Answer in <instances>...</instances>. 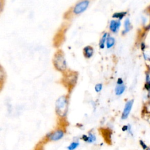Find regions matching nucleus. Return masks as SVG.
<instances>
[{
	"label": "nucleus",
	"instance_id": "nucleus-1",
	"mask_svg": "<svg viewBox=\"0 0 150 150\" xmlns=\"http://www.w3.org/2000/svg\"><path fill=\"white\" fill-rule=\"evenodd\" d=\"M53 63L55 67L60 71L64 70L66 69V62L62 51H58L55 54Z\"/></svg>",
	"mask_w": 150,
	"mask_h": 150
},
{
	"label": "nucleus",
	"instance_id": "nucleus-2",
	"mask_svg": "<svg viewBox=\"0 0 150 150\" xmlns=\"http://www.w3.org/2000/svg\"><path fill=\"white\" fill-rule=\"evenodd\" d=\"M56 112L60 116L64 117L66 115L67 109V103L65 97L62 96L57 99L56 102Z\"/></svg>",
	"mask_w": 150,
	"mask_h": 150
},
{
	"label": "nucleus",
	"instance_id": "nucleus-3",
	"mask_svg": "<svg viewBox=\"0 0 150 150\" xmlns=\"http://www.w3.org/2000/svg\"><path fill=\"white\" fill-rule=\"evenodd\" d=\"M89 5V1L88 0L82 1L76 4L73 9V12L75 14H80L83 12L88 7Z\"/></svg>",
	"mask_w": 150,
	"mask_h": 150
},
{
	"label": "nucleus",
	"instance_id": "nucleus-4",
	"mask_svg": "<svg viewBox=\"0 0 150 150\" xmlns=\"http://www.w3.org/2000/svg\"><path fill=\"white\" fill-rule=\"evenodd\" d=\"M134 104V100H131L128 101L126 103L125 105L124 106V108L122 114V116L121 118L122 120H125L127 119L131 112V110L132 109V105Z\"/></svg>",
	"mask_w": 150,
	"mask_h": 150
},
{
	"label": "nucleus",
	"instance_id": "nucleus-5",
	"mask_svg": "<svg viewBox=\"0 0 150 150\" xmlns=\"http://www.w3.org/2000/svg\"><path fill=\"white\" fill-rule=\"evenodd\" d=\"M144 89L147 92V98L150 100V70H149L145 72Z\"/></svg>",
	"mask_w": 150,
	"mask_h": 150
},
{
	"label": "nucleus",
	"instance_id": "nucleus-6",
	"mask_svg": "<svg viewBox=\"0 0 150 150\" xmlns=\"http://www.w3.org/2000/svg\"><path fill=\"white\" fill-rule=\"evenodd\" d=\"M121 23L120 20H112L110 24V29L114 33L117 32L120 28Z\"/></svg>",
	"mask_w": 150,
	"mask_h": 150
},
{
	"label": "nucleus",
	"instance_id": "nucleus-7",
	"mask_svg": "<svg viewBox=\"0 0 150 150\" xmlns=\"http://www.w3.org/2000/svg\"><path fill=\"white\" fill-rule=\"evenodd\" d=\"M132 29V25L129 18H127L124 22V30L122 31V34H125L128 33Z\"/></svg>",
	"mask_w": 150,
	"mask_h": 150
},
{
	"label": "nucleus",
	"instance_id": "nucleus-8",
	"mask_svg": "<svg viewBox=\"0 0 150 150\" xmlns=\"http://www.w3.org/2000/svg\"><path fill=\"white\" fill-rule=\"evenodd\" d=\"M63 136V132L61 130H58L53 133L50 136V139L52 141H57L61 139Z\"/></svg>",
	"mask_w": 150,
	"mask_h": 150
},
{
	"label": "nucleus",
	"instance_id": "nucleus-9",
	"mask_svg": "<svg viewBox=\"0 0 150 150\" xmlns=\"http://www.w3.org/2000/svg\"><path fill=\"white\" fill-rule=\"evenodd\" d=\"M125 88H126V86L124 84H120V85L117 84V86H116V87L115 88V94L117 96L121 95L125 91Z\"/></svg>",
	"mask_w": 150,
	"mask_h": 150
},
{
	"label": "nucleus",
	"instance_id": "nucleus-10",
	"mask_svg": "<svg viewBox=\"0 0 150 150\" xmlns=\"http://www.w3.org/2000/svg\"><path fill=\"white\" fill-rule=\"evenodd\" d=\"M84 53L87 58H90L93 56V49L91 46H86L84 48Z\"/></svg>",
	"mask_w": 150,
	"mask_h": 150
},
{
	"label": "nucleus",
	"instance_id": "nucleus-11",
	"mask_svg": "<svg viewBox=\"0 0 150 150\" xmlns=\"http://www.w3.org/2000/svg\"><path fill=\"white\" fill-rule=\"evenodd\" d=\"M127 14V12L125 11H122V12H115L112 15V17L114 18L117 19L118 20L121 21L122 19H123L124 17L126 16Z\"/></svg>",
	"mask_w": 150,
	"mask_h": 150
},
{
	"label": "nucleus",
	"instance_id": "nucleus-12",
	"mask_svg": "<svg viewBox=\"0 0 150 150\" xmlns=\"http://www.w3.org/2000/svg\"><path fill=\"white\" fill-rule=\"evenodd\" d=\"M115 43V39L111 36H108L107 39V47L110 49L112 47Z\"/></svg>",
	"mask_w": 150,
	"mask_h": 150
},
{
	"label": "nucleus",
	"instance_id": "nucleus-13",
	"mask_svg": "<svg viewBox=\"0 0 150 150\" xmlns=\"http://www.w3.org/2000/svg\"><path fill=\"white\" fill-rule=\"evenodd\" d=\"M107 33H105L103 35L102 38L101 39L100 42V47L101 49H103L104 47V44H105V40H107Z\"/></svg>",
	"mask_w": 150,
	"mask_h": 150
},
{
	"label": "nucleus",
	"instance_id": "nucleus-14",
	"mask_svg": "<svg viewBox=\"0 0 150 150\" xmlns=\"http://www.w3.org/2000/svg\"><path fill=\"white\" fill-rule=\"evenodd\" d=\"M79 145V142H72V143L68 146L67 148H68L69 150H74V149H76Z\"/></svg>",
	"mask_w": 150,
	"mask_h": 150
},
{
	"label": "nucleus",
	"instance_id": "nucleus-15",
	"mask_svg": "<svg viewBox=\"0 0 150 150\" xmlns=\"http://www.w3.org/2000/svg\"><path fill=\"white\" fill-rule=\"evenodd\" d=\"M96 139V138L95 137V135L91 133H90L88 136V142H93L94 141H95Z\"/></svg>",
	"mask_w": 150,
	"mask_h": 150
},
{
	"label": "nucleus",
	"instance_id": "nucleus-16",
	"mask_svg": "<svg viewBox=\"0 0 150 150\" xmlns=\"http://www.w3.org/2000/svg\"><path fill=\"white\" fill-rule=\"evenodd\" d=\"M140 47H141V50L142 52H146V44L144 41L141 42L140 44Z\"/></svg>",
	"mask_w": 150,
	"mask_h": 150
},
{
	"label": "nucleus",
	"instance_id": "nucleus-17",
	"mask_svg": "<svg viewBox=\"0 0 150 150\" xmlns=\"http://www.w3.org/2000/svg\"><path fill=\"white\" fill-rule=\"evenodd\" d=\"M149 53H147L146 52H142V57L143 59L145 61V62H148V59H149Z\"/></svg>",
	"mask_w": 150,
	"mask_h": 150
},
{
	"label": "nucleus",
	"instance_id": "nucleus-18",
	"mask_svg": "<svg viewBox=\"0 0 150 150\" xmlns=\"http://www.w3.org/2000/svg\"><path fill=\"white\" fill-rule=\"evenodd\" d=\"M102 87H103V86L100 83L97 84L95 86V90L96 91V92H100L101 90Z\"/></svg>",
	"mask_w": 150,
	"mask_h": 150
},
{
	"label": "nucleus",
	"instance_id": "nucleus-19",
	"mask_svg": "<svg viewBox=\"0 0 150 150\" xmlns=\"http://www.w3.org/2000/svg\"><path fill=\"white\" fill-rule=\"evenodd\" d=\"M139 144H140L141 147L142 148V149H143L144 150H146V149L148 148V146L146 145V144L142 140H140V141H139Z\"/></svg>",
	"mask_w": 150,
	"mask_h": 150
},
{
	"label": "nucleus",
	"instance_id": "nucleus-20",
	"mask_svg": "<svg viewBox=\"0 0 150 150\" xmlns=\"http://www.w3.org/2000/svg\"><path fill=\"white\" fill-rule=\"evenodd\" d=\"M124 83L123 81V80L121 79V78H118V80H117V84L118 85H120V84H122Z\"/></svg>",
	"mask_w": 150,
	"mask_h": 150
},
{
	"label": "nucleus",
	"instance_id": "nucleus-21",
	"mask_svg": "<svg viewBox=\"0 0 150 150\" xmlns=\"http://www.w3.org/2000/svg\"><path fill=\"white\" fill-rule=\"evenodd\" d=\"M128 125H124L122 128V129L123 131H128Z\"/></svg>",
	"mask_w": 150,
	"mask_h": 150
},
{
	"label": "nucleus",
	"instance_id": "nucleus-22",
	"mask_svg": "<svg viewBox=\"0 0 150 150\" xmlns=\"http://www.w3.org/2000/svg\"><path fill=\"white\" fill-rule=\"evenodd\" d=\"M83 139L85 141H88V136H87V135H83Z\"/></svg>",
	"mask_w": 150,
	"mask_h": 150
},
{
	"label": "nucleus",
	"instance_id": "nucleus-23",
	"mask_svg": "<svg viewBox=\"0 0 150 150\" xmlns=\"http://www.w3.org/2000/svg\"><path fill=\"white\" fill-rule=\"evenodd\" d=\"M149 59H148V62H150V53H149Z\"/></svg>",
	"mask_w": 150,
	"mask_h": 150
},
{
	"label": "nucleus",
	"instance_id": "nucleus-24",
	"mask_svg": "<svg viewBox=\"0 0 150 150\" xmlns=\"http://www.w3.org/2000/svg\"><path fill=\"white\" fill-rule=\"evenodd\" d=\"M146 150H150V148H148Z\"/></svg>",
	"mask_w": 150,
	"mask_h": 150
}]
</instances>
